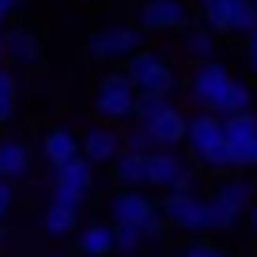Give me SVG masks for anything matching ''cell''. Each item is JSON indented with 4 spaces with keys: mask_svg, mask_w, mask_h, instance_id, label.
<instances>
[{
    "mask_svg": "<svg viewBox=\"0 0 257 257\" xmlns=\"http://www.w3.org/2000/svg\"><path fill=\"white\" fill-rule=\"evenodd\" d=\"M113 178H117L125 189H144L148 185V155L121 152L117 159H113Z\"/></svg>",
    "mask_w": 257,
    "mask_h": 257,
    "instance_id": "obj_16",
    "label": "cell"
},
{
    "mask_svg": "<svg viewBox=\"0 0 257 257\" xmlns=\"http://www.w3.org/2000/svg\"><path fill=\"white\" fill-rule=\"evenodd\" d=\"M249 4H253V12H257V0H249Z\"/></svg>",
    "mask_w": 257,
    "mask_h": 257,
    "instance_id": "obj_42",
    "label": "cell"
},
{
    "mask_svg": "<svg viewBox=\"0 0 257 257\" xmlns=\"http://www.w3.org/2000/svg\"><path fill=\"white\" fill-rule=\"evenodd\" d=\"M49 197H53L57 208H68V212H80L83 201H87V193H76V189H68V185H57V182H53V193H49Z\"/></svg>",
    "mask_w": 257,
    "mask_h": 257,
    "instance_id": "obj_28",
    "label": "cell"
},
{
    "mask_svg": "<svg viewBox=\"0 0 257 257\" xmlns=\"http://www.w3.org/2000/svg\"><path fill=\"white\" fill-rule=\"evenodd\" d=\"M80 253L83 257H106V253H113V227L110 223H87L80 231Z\"/></svg>",
    "mask_w": 257,
    "mask_h": 257,
    "instance_id": "obj_18",
    "label": "cell"
},
{
    "mask_svg": "<svg viewBox=\"0 0 257 257\" xmlns=\"http://www.w3.org/2000/svg\"><path fill=\"white\" fill-rule=\"evenodd\" d=\"M242 0H201V19H204V31H227L231 23L234 8H238Z\"/></svg>",
    "mask_w": 257,
    "mask_h": 257,
    "instance_id": "obj_21",
    "label": "cell"
},
{
    "mask_svg": "<svg viewBox=\"0 0 257 257\" xmlns=\"http://www.w3.org/2000/svg\"><path fill=\"white\" fill-rule=\"evenodd\" d=\"M159 216H163V223H170V227L204 234V201L193 197V193H167Z\"/></svg>",
    "mask_w": 257,
    "mask_h": 257,
    "instance_id": "obj_4",
    "label": "cell"
},
{
    "mask_svg": "<svg viewBox=\"0 0 257 257\" xmlns=\"http://www.w3.org/2000/svg\"><path fill=\"white\" fill-rule=\"evenodd\" d=\"M140 27H128V23H110L102 31H95L87 38V57L98 64H117L128 61V57L140 49Z\"/></svg>",
    "mask_w": 257,
    "mask_h": 257,
    "instance_id": "obj_2",
    "label": "cell"
},
{
    "mask_svg": "<svg viewBox=\"0 0 257 257\" xmlns=\"http://www.w3.org/2000/svg\"><path fill=\"white\" fill-rule=\"evenodd\" d=\"M0 57H4V34H0Z\"/></svg>",
    "mask_w": 257,
    "mask_h": 257,
    "instance_id": "obj_41",
    "label": "cell"
},
{
    "mask_svg": "<svg viewBox=\"0 0 257 257\" xmlns=\"http://www.w3.org/2000/svg\"><path fill=\"white\" fill-rule=\"evenodd\" d=\"M42 227H46V234H53V238H61V234H72V227H76V212L49 204L46 216H42Z\"/></svg>",
    "mask_w": 257,
    "mask_h": 257,
    "instance_id": "obj_23",
    "label": "cell"
},
{
    "mask_svg": "<svg viewBox=\"0 0 257 257\" xmlns=\"http://www.w3.org/2000/svg\"><path fill=\"white\" fill-rule=\"evenodd\" d=\"M212 201L238 219V216H246L249 204H253V185H249L246 178H227V182H219V189H216Z\"/></svg>",
    "mask_w": 257,
    "mask_h": 257,
    "instance_id": "obj_14",
    "label": "cell"
},
{
    "mask_svg": "<svg viewBox=\"0 0 257 257\" xmlns=\"http://www.w3.org/2000/svg\"><path fill=\"white\" fill-rule=\"evenodd\" d=\"M80 155L95 167V163H113L121 155V137L110 125H91L80 140Z\"/></svg>",
    "mask_w": 257,
    "mask_h": 257,
    "instance_id": "obj_9",
    "label": "cell"
},
{
    "mask_svg": "<svg viewBox=\"0 0 257 257\" xmlns=\"http://www.w3.org/2000/svg\"><path fill=\"white\" fill-rule=\"evenodd\" d=\"M133 102H137V91H133V83H128L121 72L106 76V80L98 83V91H95V110H98L102 121L133 117Z\"/></svg>",
    "mask_w": 257,
    "mask_h": 257,
    "instance_id": "obj_3",
    "label": "cell"
},
{
    "mask_svg": "<svg viewBox=\"0 0 257 257\" xmlns=\"http://www.w3.org/2000/svg\"><path fill=\"white\" fill-rule=\"evenodd\" d=\"M4 238H8V231H4V223H0V246H4Z\"/></svg>",
    "mask_w": 257,
    "mask_h": 257,
    "instance_id": "obj_39",
    "label": "cell"
},
{
    "mask_svg": "<svg viewBox=\"0 0 257 257\" xmlns=\"http://www.w3.org/2000/svg\"><path fill=\"white\" fill-rule=\"evenodd\" d=\"M12 208V185L8 182H0V219H4V212Z\"/></svg>",
    "mask_w": 257,
    "mask_h": 257,
    "instance_id": "obj_34",
    "label": "cell"
},
{
    "mask_svg": "<svg viewBox=\"0 0 257 257\" xmlns=\"http://www.w3.org/2000/svg\"><path fill=\"white\" fill-rule=\"evenodd\" d=\"M4 19H8V8H4V4H0V23H4Z\"/></svg>",
    "mask_w": 257,
    "mask_h": 257,
    "instance_id": "obj_40",
    "label": "cell"
},
{
    "mask_svg": "<svg viewBox=\"0 0 257 257\" xmlns=\"http://www.w3.org/2000/svg\"><path fill=\"white\" fill-rule=\"evenodd\" d=\"M125 152H133V155H152L155 152V144H152V137H148L144 125H137L133 133H125Z\"/></svg>",
    "mask_w": 257,
    "mask_h": 257,
    "instance_id": "obj_29",
    "label": "cell"
},
{
    "mask_svg": "<svg viewBox=\"0 0 257 257\" xmlns=\"http://www.w3.org/2000/svg\"><path fill=\"white\" fill-rule=\"evenodd\" d=\"M238 219L231 212H223L216 201H204V231H231Z\"/></svg>",
    "mask_w": 257,
    "mask_h": 257,
    "instance_id": "obj_26",
    "label": "cell"
},
{
    "mask_svg": "<svg viewBox=\"0 0 257 257\" xmlns=\"http://www.w3.org/2000/svg\"><path fill=\"white\" fill-rule=\"evenodd\" d=\"M167 106H170V102H167L163 95H137V102H133V117H137L140 125H148V121L159 117Z\"/></svg>",
    "mask_w": 257,
    "mask_h": 257,
    "instance_id": "obj_24",
    "label": "cell"
},
{
    "mask_svg": "<svg viewBox=\"0 0 257 257\" xmlns=\"http://www.w3.org/2000/svg\"><path fill=\"white\" fill-rule=\"evenodd\" d=\"M0 182H4V178H0Z\"/></svg>",
    "mask_w": 257,
    "mask_h": 257,
    "instance_id": "obj_43",
    "label": "cell"
},
{
    "mask_svg": "<svg viewBox=\"0 0 257 257\" xmlns=\"http://www.w3.org/2000/svg\"><path fill=\"white\" fill-rule=\"evenodd\" d=\"M91 182H95V167H91L83 155H76L72 163L57 167V185H68V189H76V193H87Z\"/></svg>",
    "mask_w": 257,
    "mask_h": 257,
    "instance_id": "obj_19",
    "label": "cell"
},
{
    "mask_svg": "<svg viewBox=\"0 0 257 257\" xmlns=\"http://www.w3.org/2000/svg\"><path fill=\"white\" fill-rule=\"evenodd\" d=\"M246 219H249V231L257 234V204H249V212H246Z\"/></svg>",
    "mask_w": 257,
    "mask_h": 257,
    "instance_id": "obj_36",
    "label": "cell"
},
{
    "mask_svg": "<svg viewBox=\"0 0 257 257\" xmlns=\"http://www.w3.org/2000/svg\"><path fill=\"white\" fill-rule=\"evenodd\" d=\"M249 106H253V91H249V83L231 76V83H227V91L219 95V102H216L212 113H216V117H234V113H249Z\"/></svg>",
    "mask_w": 257,
    "mask_h": 257,
    "instance_id": "obj_15",
    "label": "cell"
},
{
    "mask_svg": "<svg viewBox=\"0 0 257 257\" xmlns=\"http://www.w3.org/2000/svg\"><path fill=\"white\" fill-rule=\"evenodd\" d=\"M0 95H12V98H16V76H12L4 64H0Z\"/></svg>",
    "mask_w": 257,
    "mask_h": 257,
    "instance_id": "obj_32",
    "label": "cell"
},
{
    "mask_svg": "<svg viewBox=\"0 0 257 257\" xmlns=\"http://www.w3.org/2000/svg\"><path fill=\"white\" fill-rule=\"evenodd\" d=\"M219 133H223V144L234 152L238 167H246V152H249V144L257 140L253 110H249V113H234V117H219Z\"/></svg>",
    "mask_w": 257,
    "mask_h": 257,
    "instance_id": "obj_7",
    "label": "cell"
},
{
    "mask_svg": "<svg viewBox=\"0 0 257 257\" xmlns=\"http://www.w3.org/2000/svg\"><path fill=\"white\" fill-rule=\"evenodd\" d=\"M12 113H16V98H12V95H0V125H4Z\"/></svg>",
    "mask_w": 257,
    "mask_h": 257,
    "instance_id": "obj_33",
    "label": "cell"
},
{
    "mask_svg": "<svg viewBox=\"0 0 257 257\" xmlns=\"http://www.w3.org/2000/svg\"><path fill=\"white\" fill-rule=\"evenodd\" d=\"M249 64H253V72H257V31L249 34Z\"/></svg>",
    "mask_w": 257,
    "mask_h": 257,
    "instance_id": "obj_35",
    "label": "cell"
},
{
    "mask_svg": "<svg viewBox=\"0 0 257 257\" xmlns=\"http://www.w3.org/2000/svg\"><path fill=\"white\" fill-rule=\"evenodd\" d=\"M148 137H152L155 152H174L178 144H185V113L174 110V106H167V110L159 113V117L148 121Z\"/></svg>",
    "mask_w": 257,
    "mask_h": 257,
    "instance_id": "obj_8",
    "label": "cell"
},
{
    "mask_svg": "<svg viewBox=\"0 0 257 257\" xmlns=\"http://www.w3.org/2000/svg\"><path fill=\"white\" fill-rule=\"evenodd\" d=\"M227 83H231V72H227L219 61H208V64H197V72H193V98L204 106V110H216V102H219V95L227 91Z\"/></svg>",
    "mask_w": 257,
    "mask_h": 257,
    "instance_id": "obj_6",
    "label": "cell"
},
{
    "mask_svg": "<svg viewBox=\"0 0 257 257\" xmlns=\"http://www.w3.org/2000/svg\"><path fill=\"white\" fill-rule=\"evenodd\" d=\"M0 4H4V8H8V16H12V12H16L19 4H27V0H0Z\"/></svg>",
    "mask_w": 257,
    "mask_h": 257,
    "instance_id": "obj_38",
    "label": "cell"
},
{
    "mask_svg": "<svg viewBox=\"0 0 257 257\" xmlns=\"http://www.w3.org/2000/svg\"><path fill=\"white\" fill-rule=\"evenodd\" d=\"M246 167H257V140L249 144V152H246Z\"/></svg>",
    "mask_w": 257,
    "mask_h": 257,
    "instance_id": "obj_37",
    "label": "cell"
},
{
    "mask_svg": "<svg viewBox=\"0 0 257 257\" xmlns=\"http://www.w3.org/2000/svg\"><path fill=\"white\" fill-rule=\"evenodd\" d=\"M193 19L185 0H144L140 4V27L144 31H178Z\"/></svg>",
    "mask_w": 257,
    "mask_h": 257,
    "instance_id": "obj_5",
    "label": "cell"
},
{
    "mask_svg": "<svg viewBox=\"0 0 257 257\" xmlns=\"http://www.w3.org/2000/svg\"><path fill=\"white\" fill-rule=\"evenodd\" d=\"M31 170V152L16 140H4L0 144V178L8 182V178H23Z\"/></svg>",
    "mask_w": 257,
    "mask_h": 257,
    "instance_id": "obj_20",
    "label": "cell"
},
{
    "mask_svg": "<svg viewBox=\"0 0 257 257\" xmlns=\"http://www.w3.org/2000/svg\"><path fill=\"white\" fill-rule=\"evenodd\" d=\"M163 231H167V223H163L159 208H155L152 216H148L144 223H140V238H144V242H159V238H163Z\"/></svg>",
    "mask_w": 257,
    "mask_h": 257,
    "instance_id": "obj_30",
    "label": "cell"
},
{
    "mask_svg": "<svg viewBox=\"0 0 257 257\" xmlns=\"http://www.w3.org/2000/svg\"><path fill=\"white\" fill-rule=\"evenodd\" d=\"M201 163H204V167H212V170H231V167H238L234 152L223 144V140H219V144L212 148V152H204V155H201Z\"/></svg>",
    "mask_w": 257,
    "mask_h": 257,
    "instance_id": "obj_27",
    "label": "cell"
},
{
    "mask_svg": "<svg viewBox=\"0 0 257 257\" xmlns=\"http://www.w3.org/2000/svg\"><path fill=\"white\" fill-rule=\"evenodd\" d=\"M155 212V204H152V197H148L144 189H125V193H117L110 201V216H113V223H128V227H140L148 216Z\"/></svg>",
    "mask_w": 257,
    "mask_h": 257,
    "instance_id": "obj_10",
    "label": "cell"
},
{
    "mask_svg": "<svg viewBox=\"0 0 257 257\" xmlns=\"http://www.w3.org/2000/svg\"><path fill=\"white\" fill-rule=\"evenodd\" d=\"M189 170V163L178 152H152L148 155V185H159V189H174V182Z\"/></svg>",
    "mask_w": 257,
    "mask_h": 257,
    "instance_id": "obj_12",
    "label": "cell"
},
{
    "mask_svg": "<svg viewBox=\"0 0 257 257\" xmlns=\"http://www.w3.org/2000/svg\"><path fill=\"white\" fill-rule=\"evenodd\" d=\"M4 53H8L16 64H38L42 46H38V38H34L31 31L16 27V31H8V34H4Z\"/></svg>",
    "mask_w": 257,
    "mask_h": 257,
    "instance_id": "obj_17",
    "label": "cell"
},
{
    "mask_svg": "<svg viewBox=\"0 0 257 257\" xmlns=\"http://www.w3.org/2000/svg\"><path fill=\"white\" fill-rule=\"evenodd\" d=\"M178 257H227V253H223V249H216V246H208V242H189Z\"/></svg>",
    "mask_w": 257,
    "mask_h": 257,
    "instance_id": "obj_31",
    "label": "cell"
},
{
    "mask_svg": "<svg viewBox=\"0 0 257 257\" xmlns=\"http://www.w3.org/2000/svg\"><path fill=\"white\" fill-rule=\"evenodd\" d=\"M185 53H189L193 61L208 64L212 57H216V34L212 31H189L185 34Z\"/></svg>",
    "mask_w": 257,
    "mask_h": 257,
    "instance_id": "obj_22",
    "label": "cell"
},
{
    "mask_svg": "<svg viewBox=\"0 0 257 257\" xmlns=\"http://www.w3.org/2000/svg\"><path fill=\"white\" fill-rule=\"evenodd\" d=\"M223 140V133H219V117L216 113H197V117H185V144H189V152L201 159L204 152H212V148Z\"/></svg>",
    "mask_w": 257,
    "mask_h": 257,
    "instance_id": "obj_11",
    "label": "cell"
},
{
    "mask_svg": "<svg viewBox=\"0 0 257 257\" xmlns=\"http://www.w3.org/2000/svg\"><path fill=\"white\" fill-rule=\"evenodd\" d=\"M42 155H46V163L57 170V167H64V163H72L76 155H80V140H76L72 128L57 125V128H49L46 140H42Z\"/></svg>",
    "mask_w": 257,
    "mask_h": 257,
    "instance_id": "obj_13",
    "label": "cell"
},
{
    "mask_svg": "<svg viewBox=\"0 0 257 257\" xmlns=\"http://www.w3.org/2000/svg\"><path fill=\"white\" fill-rule=\"evenodd\" d=\"M125 76L133 83L137 95H163L167 98L174 91V72H170V64L163 61V53H152V49H137V53L125 61Z\"/></svg>",
    "mask_w": 257,
    "mask_h": 257,
    "instance_id": "obj_1",
    "label": "cell"
},
{
    "mask_svg": "<svg viewBox=\"0 0 257 257\" xmlns=\"http://www.w3.org/2000/svg\"><path fill=\"white\" fill-rule=\"evenodd\" d=\"M140 246H144V238H140V227L113 223V249H117V253H137Z\"/></svg>",
    "mask_w": 257,
    "mask_h": 257,
    "instance_id": "obj_25",
    "label": "cell"
}]
</instances>
